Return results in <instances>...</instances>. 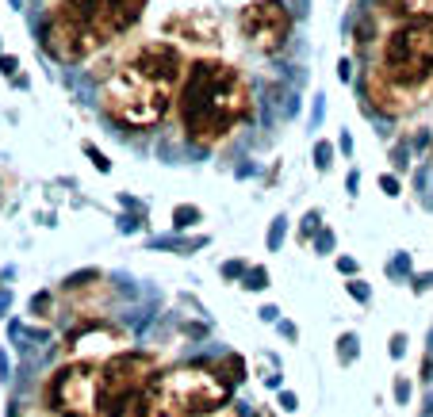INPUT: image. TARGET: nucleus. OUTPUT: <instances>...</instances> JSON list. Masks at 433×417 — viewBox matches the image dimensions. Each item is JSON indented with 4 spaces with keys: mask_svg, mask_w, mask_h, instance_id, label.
Wrapping results in <instances>:
<instances>
[{
    "mask_svg": "<svg viewBox=\"0 0 433 417\" xmlns=\"http://www.w3.org/2000/svg\"><path fill=\"white\" fill-rule=\"evenodd\" d=\"M188 69V58L176 42L154 39L138 42L116 58V69L100 81V108L111 122L127 130H154L176 103V88Z\"/></svg>",
    "mask_w": 433,
    "mask_h": 417,
    "instance_id": "obj_1",
    "label": "nucleus"
},
{
    "mask_svg": "<svg viewBox=\"0 0 433 417\" xmlns=\"http://www.w3.org/2000/svg\"><path fill=\"white\" fill-rule=\"evenodd\" d=\"M176 127L196 149H215L253 119V88L238 65L215 58H192L176 88Z\"/></svg>",
    "mask_w": 433,
    "mask_h": 417,
    "instance_id": "obj_2",
    "label": "nucleus"
},
{
    "mask_svg": "<svg viewBox=\"0 0 433 417\" xmlns=\"http://www.w3.org/2000/svg\"><path fill=\"white\" fill-rule=\"evenodd\" d=\"M150 0H54L43 27V46L62 65H81L123 42L146 16Z\"/></svg>",
    "mask_w": 433,
    "mask_h": 417,
    "instance_id": "obj_3",
    "label": "nucleus"
},
{
    "mask_svg": "<svg viewBox=\"0 0 433 417\" xmlns=\"http://www.w3.org/2000/svg\"><path fill=\"white\" fill-rule=\"evenodd\" d=\"M230 391L215 372V364H181L157 372L146 391L150 417H200L230 406Z\"/></svg>",
    "mask_w": 433,
    "mask_h": 417,
    "instance_id": "obj_4",
    "label": "nucleus"
},
{
    "mask_svg": "<svg viewBox=\"0 0 433 417\" xmlns=\"http://www.w3.org/2000/svg\"><path fill=\"white\" fill-rule=\"evenodd\" d=\"M372 69L407 96H422L433 81V20L391 23L376 46Z\"/></svg>",
    "mask_w": 433,
    "mask_h": 417,
    "instance_id": "obj_5",
    "label": "nucleus"
},
{
    "mask_svg": "<svg viewBox=\"0 0 433 417\" xmlns=\"http://www.w3.org/2000/svg\"><path fill=\"white\" fill-rule=\"evenodd\" d=\"M157 379V360L142 348H123L100 364V417H123L146 402Z\"/></svg>",
    "mask_w": 433,
    "mask_h": 417,
    "instance_id": "obj_6",
    "label": "nucleus"
},
{
    "mask_svg": "<svg viewBox=\"0 0 433 417\" xmlns=\"http://www.w3.org/2000/svg\"><path fill=\"white\" fill-rule=\"evenodd\" d=\"M43 406L54 417H100V364L65 360L46 375Z\"/></svg>",
    "mask_w": 433,
    "mask_h": 417,
    "instance_id": "obj_7",
    "label": "nucleus"
},
{
    "mask_svg": "<svg viewBox=\"0 0 433 417\" xmlns=\"http://www.w3.org/2000/svg\"><path fill=\"white\" fill-rule=\"evenodd\" d=\"M234 31L246 42V50L272 58L291 42L296 16H291L288 0H242L234 12Z\"/></svg>",
    "mask_w": 433,
    "mask_h": 417,
    "instance_id": "obj_8",
    "label": "nucleus"
},
{
    "mask_svg": "<svg viewBox=\"0 0 433 417\" xmlns=\"http://www.w3.org/2000/svg\"><path fill=\"white\" fill-rule=\"evenodd\" d=\"M162 35L169 42H176L181 50H196L200 58H207V54H219L223 46V20L215 8H203V4L173 8L162 20Z\"/></svg>",
    "mask_w": 433,
    "mask_h": 417,
    "instance_id": "obj_9",
    "label": "nucleus"
},
{
    "mask_svg": "<svg viewBox=\"0 0 433 417\" xmlns=\"http://www.w3.org/2000/svg\"><path fill=\"white\" fill-rule=\"evenodd\" d=\"M123 348H127V333L119 326H111L103 314H96V318H81L73 326V333L62 345V356L84 360V364H103V360H111Z\"/></svg>",
    "mask_w": 433,
    "mask_h": 417,
    "instance_id": "obj_10",
    "label": "nucleus"
},
{
    "mask_svg": "<svg viewBox=\"0 0 433 417\" xmlns=\"http://www.w3.org/2000/svg\"><path fill=\"white\" fill-rule=\"evenodd\" d=\"M361 92H364V103H369L376 115H383V119H403V115H410V111L418 108V96L399 92L395 84L383 81L372 65L361 73Z\"/></svg>",
    "mask_w": 433,
    "mask_h": 417,
    "instance_id": "obj_11",
    "label": "nucleus"
},
{
    "mask_svg": "<svg viewBox=\"0 0 433 417\" xmlns=\"http://www.w3.org/2000/svg\"><path fill=\"white\" fill-rule=\"evenodd\" d=\"M62 299L77 310L81 318H96L108 307V283H103L100 272H81V276H69L62 287Z\"/></svg>",
    "mask_w": 433,
    "mask_h": 417,
    "instance_id": "obj_12",
    "label": "nucleus"
},
{
    "mask_svg": "<svg viewBox=\"0 0 433 417\" xmlns=\"http://www.w3.org/2000/svg\"><path fill=\"white\" fill-rule=\"evenodd\" d=\"M376 16H388L391 23L407 20H433V0H372Z\"/></svg>",
    "mask_w": 433,
    "mask_h": 417,
    "instance_id": "obj_13",
    "label": "nucleus"
},
{
    "mask_svg": "<svg viewBox=\"0 0 433 417\" xmlns=\"http://www.w3.org/2000/svg\"><path fill=\"white\" fill-rule=\"evenodd\" d=\"M215 372H219V379L227 387H238L242 379H246V360H242L238 353H227V356L215 360Z\"/></svg>",
    "mask_w": 433,
    "mask_h": 417,
    "instance_id": "obj_14",
    "label": "nucleus"
},
{
    "mask_svg": "<svg viewBox=\"0 0 433 417\" xmlns=\"http://www.w3.org/2000/svg\"><path fill=\"white\" fill-rule=\"evenodd\" d=\"M200 219H203V211H200V207H192V203L173 207V230H188V226H196Z\"/></svg>",
    "mask_w": 433,
    "mask_h": 417,
    "instance_id": "obj_15",
    "label": "nucleus"
},
{
    "mask_svg": "<svg viewBox=\"0 0 433 417\" xmlns=\"http://www.w3.org/2000/svg\"><path fill=\"white\" fill-rule=\"evenodd\" d=\"M242 287L246 291H265L269 287V268H246V276H242Z\"/></svg>",
    "mask_w": 433,
    "mask_h": 417,
    "instance_id": "obj_16",
    "label": "nucleus"
},
{
    "mask_svg": "<svg viewBox=\"0 0 433 417\" xmlns=\"http://www.w3.org/2000/svg\"><path fill=\"white\" fill-rule=\"evenodd\" d=\"M330 165H334V146L318 138V142H315V168H318V173H326Z\"/></svg>",
    "mask_w": 433,
    "mask_h": 417,
    "instance_id": "obj_17",
    "label": "nucleus"
},
{
    "mask_svg": "<svg viewBox=\"0 0 433 417\" xmlns=\"http://www.w3.org/2000/svg\"><path fill=\"white\" fill-rule=\"evenodd\" d=\"M337 360H342V364L356 360V333H342V337H337Z\"/></svg>",
    "mask_w": 433,
    "mask_h": 417,
    "instance_id": "obj_18",
    "label": "nucleus"
},
{
    "mask_svg": "<svg viewBox=\"0 0 433 417\" xmlns=\"http://www.w3.org/2000/svg\"><path fill=\"white\" fill-rule=\"evenodd\" d=\"M318 226H322V211H307V215H303V226H299V241L307 245L310 234H315Z\"/></svg>",
    "mask_w": 433,
    "mask_h": 417,
    "instance_id": "obj_19",
    "label": "nucleus"
},
{
    "mask_svg": "<svg viewBox=\"0 0 433 417\" xmlns=\"http://www.w3.org/2000/svg\"><path fill=\"white\" fill-rule=\"evenodd\" d=\"M284 234H288V219L280 215V219H272V230H269V249H280Z\"/></svg>",
    "mask_w": 433,
    "mask_h": 417,
    "instance_id": "obj_20",
    "label": "nucleus"
},
{
    "mask_svg": "<svg viewBox=\"0 0 433 417\" xmlns=\"http://www.w3.org/2000/svg\"><path fill=\"white\" fill-rule=\"evenodd\" d=\"M345 291H349V295H353L356 302H369V299H372V291H369V283H364L361 276H353L349 283H345Z\"/></svg>",
    "mask_w": 433,
    "mask_h": 417,
    "instance_id": "obj_21",
    "label": "nucleus"
},
{
    "mask_svg": "<svg viewBox=\"0 0 433 417\" xmlns=\"http://www.w3.org/2000/svg\"><path fill=\"white\" fill-rule=\"evenodd\" d=\"M84 154H89V157H92V165H96V168H100V173H108V168H111V161H108V157H103V154H100V149H96V146H92V142H84Z\"/></svg>",
    "mask_w": 433,
    "mask_h": 417,
    "instance_id": "obj_22",
    "label": "nucleus"
},
{
    "mask_svg": "<svg viewBox=\"0 0 433 417\" xmlns=\"http://www.w3.org/2000/svg\"><path fill=\"white\" fill-rule=\"evenodd\" d=\"M246 276V261H227L223 264V280H242Z\"/></svg>",
    "mask_w": 433,
    "mask_h": 417,
    "instance_id": "obj_23",
    "label": "nucleus"
},
{
    "mask_svg": "<svg viewBox=\"0 0 433 417\" xmlns=\"http://www.w3.org/2000/svg\"><path fill=\"white\" fill-rule=\"evenodd\" d=\"M380 184H383V195H403V184H399V176L395 173H388V176H380Z\"/></svg>",
    "mask_w": 433,
    "mask_h": 417,
    "instance_id": "obj_24",
    "label": "nucleus"
},
{
    "mask_svg": "<svg viewBox=\"0 0 433 417\" xmlns=\"http://www.w3.org/2000/svg\"><path fill=\"white\" fill-rule=\"evenodd\" d=\"M16 69H20V62H16L12 54H4V58H0V73H4V77H12V81H16Z\"/></svg>",
    "mask_w": 433,
    "mask_h": 417,
    "instance_id": "obj_25",
    "label": "nucleus"
},
{
    "mask_svg": "<svg viewBox=\"0 0 433 417\" xmlns=\"http://www.w3.org/2000/svg\"><path fill=\"white\" fill-rule=\"evenodd\" d=\"M315 249H318V253H330V249H334V234L322 230V234H318V241H315Z\"/></svg>",
    "mask_w": 433,
    "mask_h": 417,
    "instance_id": "obj_26",
    "label": "nucleus"
},
{
    "mask_svg": "<svg viewBox=\"0 0 433 417\" xmlns=\"http://www.w3.org/2000/svg\"><path fill=\"white\" fill-rule=\"evenodd\" d=\"M407 353V333H391V356Z\"/></svg>",
    "mask_w": 433,
    "mask_h": 417,
    "instance_id": "obj_27",
    "label": "nucleus"
},
{
    "mask_svg": "<svg viewBox=\"0 0 433 417\" xmlns=\"http://www.w3.org/2000/svg\"><path fill=\"white\" fill-rule=\"evenodd\" d=\"M337 272H342V276H356V261L353 257H337Z\"/></svg>",
    "mask_w": 433,
    "mask_h": 417,
    "instance_id": "obj_28",
    "label": "nucleus"
},
{
    "mask_svg": "<svg viewBox=\"0 0 433 417\" xmlns=\"http://www.w3.org/2000/svg\"><path fill=\"white\" fill-rule=\"evenodd\" d=\"M337 81H353V62L349 58L337 62Z\"/></svg>",
    "mask_w": 433,
    "mask_h": 417,
    "instance_id": "obj_29",
    "label": "nucleus"
},
{
    "mask_svg": "<svg viewBox=\"0 0 433 417\" xmlns=\"http://www.w3.org/2000/svg\"><path fill=\"white\" fill-rule=\"evenodd\" d=\"M395 394H399V402H407V394H410V387H407V379H395Z\"/></svg>",
    "mask_w": 433,
    "mask_h": 417,
    "instance_id": "obj_30",
    "label": "nucleus"
},
{
    "mask_svg": "<svg viewBox=\"0 0 433 417\" xmlns=\"http://www.w3.org/2000/svg\"><path fill=\"white\" fill-rule=\"evenodd\" d=\"M200 417H238L234 406H223V410H211V413H200Z\"/></svg>",
    "mask_w": 433,
    "mask_h": 417,
    "instance_id": "obj_31",
    "label": "nucleus"
},
{
    "mask_svg": "<svg viewBox=\"0 0 433 417\" xmlns=\"http://www.w3.org/2000/svg\"><path fill=\"white\" fill-rule=\"evenodd\" d=\"M433 287V272H426V276H418V283H414V291H429Z\"/></svg>",
    "mask_w": 433,
    "mask_h": 417,
    "instance_id": "obj_32",
    "label": "nucleus"
},
{
    "mask_svg": "<svg viewBox=\"0 0 433 417\" xmlns=\"http://www.w3.org/2000/svg\"><path fill=\"white\" fill-rule=\"evenodd\" d=\"M337 146H342V154H345V157L353 154V138H349V135H342V138H337Z\"/></svg>",
    "mask_w": 433,
    "mask_h": 417,
    "instance_id": "obj_33",
    "label": "nucleus"
},
{
    "mask_svg": "<svg viewBox=\"0 0 433 417\" xmlns=\"http://www.w3.org/2000/svg\"><path fill=\"white\" fill-rule=\"evenodd\" d=\"M261 318H265V321H276L280 310H276V307H261Z\"/></svg>",
    "mask_w": 433,
    "mask_h": 417,
    "instance_id": "obj_34",
    "label": "nucleus"
},
{
    "mask_svg": "<svg viewBox=\"0 0 433 417\" xmlns=\"http://www.w3.org/2000/svg\"><path fill=\"white\" fill-rule=\"evenodd\" d=\"M280 333H284L288 341H296V326H291V321H280Z\"/></svg>",
    "mask_w": 433,
    "mask_h": 417,
    "instance_id": "obj_35",
    "label": "nucleus"
},
{
    "mask_svg": "<svg viewBox=\"0 0 433 417\" xmlns=\"http://www.w3.org/2000/svg\"><path fill=\"white\" fill-rule=\"evenodd\" d=\"M429 165H433V138H429Z\"/></svg>",
    "mask_w": 433,
    "mask_h": 417,
    "instance_id": "obj_36",
    "label": "nucleus"
},
{
    "mask_svg": "<svg viewBox=\"0 0 433 417\" xmlns=\"http://www.w3.org/2000/svg\"><path fill=\"white\" fill-rule=\"evenodd\" d=\"M429 92H433V81H429Z\"/></svg>",
    "mask_w": 433,
    "mask_h": 417,
    "instance_id": "obj_37",
    "label": "nucleus"
}]
</instances>
